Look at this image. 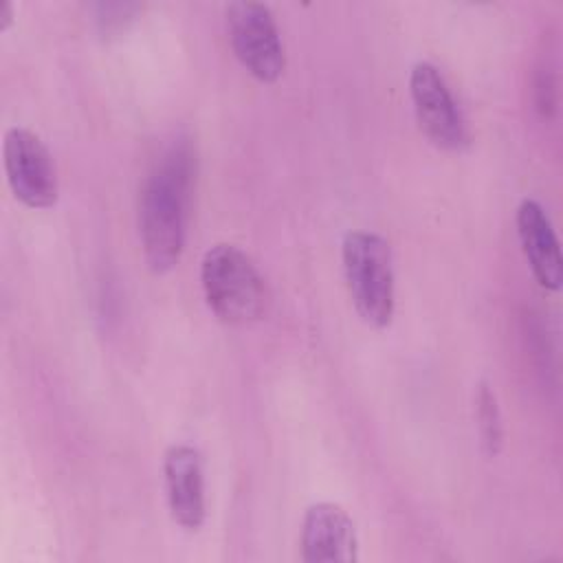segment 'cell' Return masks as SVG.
Here are the masks:
<instances>
[{
    "mask_svg": "<svg viewBox=\"0 0 563 563\" xmlns=\"http://www.w3.org/2000/svg\"><path fill=\"white\" fill-rule=\"evenodd\" d=\"M301 561L354 563L358 561V534L350 512L334 501L310 504L301 519Z\"/></svg>",
    "mask_w": 563,
    "mask_h": 563,
    "instance_id": "obj_8",
    "label": "cell"
},
{
    "mask_svg": "<svg viewBox=\"0 0 563 563\" xmlns=\"http://www.w3.org/2000/svg\"><path fill=\"white\" fill-rule=\"evenodd\" d=\"M227 33L235 59L260 84H275L286 68L284 42L268 4L238 0L227 7Z\"/></svg>",
    "mask_w": 563,
    "mask_h": 563,
    "instance_id": "obj_4",
    "label": "cell"
},
{
    "mask_svg": "<svg viewBox=\"0 0 563 563\" xmlns=\"http://www.w3.org/2000/svg\"><path fill=\"white\" fill-rule=\"evenodd\" d=\"M475 402H477V431H479L482 449L486 455H497L504 444V427H501L497 396L488 383L479 385Z\"/></svg>",
    "mask_w": 563,
    "mask_h": 563,
    "instance_id": "obj_10",
    "label": "cell"
},
{
    "mask_svg": "<svg viewBox=\"0 0 563 563\" xmlns=\"http://www.w3.org/2000/svg\"><path fill=\"white\" fill-rule=\"evenodd\" d=\"M409 97L422 134L440 150L460 152L468 145V128L464 114L431 62H416L409 70Z\"/></svg>",
    "mask_w": 563,
    "mask_h": 563,
    "instance_id": "obj_6",
    "label": "cell"
},
{
    "mask_svg": "<svg viewBox=\"0 0 563 563\" xmlns=\"http://www.w3.org/2000/svg\"><path fill=\"white\" fill-rule=\"evenodd\" d=\"M163 482L172 521L189 532L200 530L207 519L202 453L187 442L169 444L163 453Z\"/></svg>",
    "mask_w": 563,
    "mask_h": 563,
    "instance_id": "obj_7",
    "label": "cell"
},
{
    "mask_svg": "<svg viewBox=\"0 0 563 563\" xmlns=\"http://www.w3.org/2000/svg\"><path fill=\"white\" fill-rule=\"evenodd\" d=\"M194 156L187 143H174L152 167L139 198V235L152 273L172 271L187 240Z\"/></svg>",
    "mask_w": 563,
    "mask_h": 563,
    "instance_id": "obj_1",
    "label": "cell"
},
{
    "mask_svg": "<svg viewBox=\"0 0 563 563\" xmlns=\"http://www.w3.org/2000/svg\"><path fill=\"white\" fill-rule=\"evenodd\" d=\"M2 165L11 194L29 209H51L59 196L57 169L44 141L29 128H9L2 139Z\"/></svg>",
    "mask_w": 563,
    "mask_h": 563,
    "instance_id": "obj_5",
    "label": "cell"
},
{
    "mask_svg": "<svg viewBox=\"0 0 563 563\" xmlns=\"http://www.w3.org/2000/svg\"><path fill=\"white\" fill-rule=\"evenodd\" d=\"M515 227L532 277L543 290L556 292L563 284V260L548 211L539 200L523 198L515 213Z\"/></svg>",
    "mask_w": 563,
    "mask_h": 563,
    "instance_id": "obj_9",
    "label": "cell"
},
{
    "mask_svg": "<svg viewBox=\"0 0 563 563\" xmlns=\"http://www.w3.org/2000/svg\"><path fill=\"white\" fill-rule=\"evenodd\" d=\"M200 286L218 321L244 325L257 321L268 301V290L253 260L235 244H213L200 262Z\"/></svg>",
    "mask_w": 563,
    "mask_h": 563,
    "instance_id": "obj_3",
    "label": "cell"
},
{
    "mask_svg": "<svg viewBox=\"0 0 563 563\" xmlns=\"http://www.w3.org/2000/svg\"><path fill=\"white\" fill-rule=\"evenodd\" d=\"M15 20V9L13 2L9 0H0V31H7Z\"/></svg>",
    "mask_w": 563,
    "mask_h": 563,
    "instance_id": "obj_11",
    "label": "cell"
},
{
    "mask_svg": "<svg viewBox=\"0 0 563 563\" xmlns=\"http://www.w3.org/2000/svg\"><path fill=\"white\" fill-rule=\"evenodd\" d=\"M341 266L352 306L369 328H387L396 310V277L389 242L365 229L343 235Z\"/></svg>",
    "mask_w": 563,
    "mask_h": 563,
    "instance_id": "obj_2",
    "label": "cell"
}]
</instances>
